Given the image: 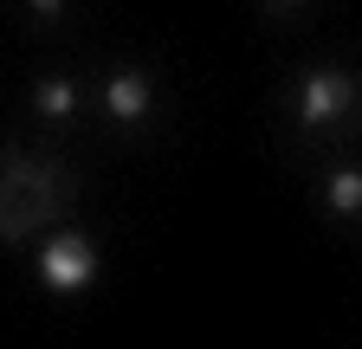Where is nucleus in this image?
<instances>
[{
	"label": "nucleus",
	"instance_id": "1",
	"mask_svg": "<svg viewBox=\"0 0 362 349\" xmlns=\"http://www.w3.org/2000/svg\"><path fill=\"white\" fill-rule=\"evenodd\" d=\"M59 174L45 168V162H26V155H7L0 162V233H26V227H39L45 213L59 207Z\"/></svg>",
	"mask_w": 362,
	"mask_h": 349
},
{
	"label": "nucleus",
	"instance_id": "2",
	"mask_svg": "<svg viewBox=\"0 0 362 349\" xmlns=\"http://www.w3.org/2000/svg\"><path fill=\"white\" fill-rule=\"evenodd\" d=\"M90 272H98V259H90V246L78 239V233H52L45 239V252H39V278L52 285V291H84L90 285Z\"/></svg>",
	"mask_w": 362,
	"mask_h": 349
},
{
	"label": "nucleus",
	"instance_id": "3",
	"mask_svg": "<svg viewBox=\"0 0 362 349\" xmlns=\"http://www.w3.org/2000/svg\"><path fill=\"white\" fill-rule=\"evenodd\" d=\"M349 104H356V84H349L343 71H310V78L298 84V117H304L310 129L337 123V117H343Z\"/></svg>",
	"mask_w": 362,
	"mask_h": 349
},
{
	"label": "nucleus",
	"instance_id": "4",
	"mask_svg": "<svg viewBox=\"0 0 362 349\" xmlns=\"http://www.w3.org/2000/svg\"><path fill=\"white\" fill-rule=\"evenodd\" d=\"M104 110L117 123H143L149 117V78L143 71H110L104 78Z\"/></svg>",
	"mask_w": 362,
	"mask_h": 349
},
{
	"label": "nucleus",
	"instance_id": "5",
	"mask_svg": "<svg viewBox=\"0 0 362 349\" xmlns=\"http://www.w3.org/2000/svg\"><path fill=\"white\" fill-rule=\"evenodd\" d=\"M33 104H39V117H52V123H65V117L78 110V91H71V78H39V91H33Z\"/></svg>",
	"mask_w": 362,
	"mask_h": 349
},
{
	"label": "nucleus",
	"instance_id": "6",
	"mask_svg": "<svg viewBox=\"0 0 362 349\" xmlns=\"http://www.w3.org/2000/svg\"><path fill=\"white\" fill-rule=\"evenodd\" d=\"M324 194H330V207H337V213H362V168H337Z\"/></svg>",
	"mask_w": 362,
	"mask_h": 349
}]
</instances>
